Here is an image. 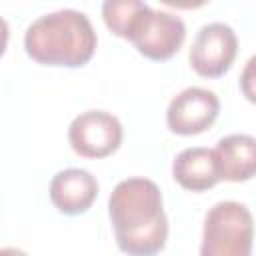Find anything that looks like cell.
I'll list each match as a JSON object with an SVG mask.
<instances>
[{"mask_svg":"<svg viewBox=\"0 0 256 256\" xmlns=\"http://www.w3.org/2000/svg\"><path fill=\"white\" fill-rule=\"evenodd\" d=\"M220 100L212 90L190 86L176 94L166 110V124L174 134L194 136L206 132L218 118Z\"/></svg>","mask_w":256,"mask_h":256,"instance_id":"obj_7","label":"cell"},{"mask_svg":"<svg viewBox=\"0 0 256 256\" xmlns=\"http://www.w3.org/2000/svg\"><path fill=\"white\" fill-rule=\"evenodd\" d=\"M50 200L58 212L68 216L84 214L98 196V180L82 168H66L50 180Z\"/></svg>","mask_w":256,"mask_h":256,"instance_id":"obj_8","label":"cell"},{"mask_svg":"<svg viewBox=\"0 0 256 256\" xmlns=\"http://www.w3.org/2000/svg\"><path fill=\"white\" fill-rule=\"evenodd\" d=\"M108 216L118 248L128 256H156L168 238L162 192L148 178H126L108 198Z\"/></svg>","mask_w":256,"mask_h":256,"instance_id":"obj_1","label":"cell"},{"mask_svg":"<svg viewBox=\"0 0 256 256\" xmlns=\"http://www.w3.org/2000/svg\"><path fill=\"white\" fill-rule=\"evenodd\" d=\"M254 240V218L250 210L234 200L216 202L202 228L200 256H250Z\"/></svg>","mask_w":256,"mask_h":256,"instance_id":"obj_3","label":"cell"},{"mask_svg":"<svg viewBox=\"0 0 256 256\" xmlns=\"http://www.w3.org/2000/svg\"><path fill=\"white\" fill-rule=\"evenodd\" d=\"M148 8V4L140 2V0H106L102 4V18L106 28L124 38L130 40L140 16L144 14V10Z\"/></svg>","mask_w":256,"mask_h":256,"instance_id":"obj_11","label":"cell"},{"mask_svg":"<svg viewBox=\"0 0 256 256\" xmlns=\"http://www.w3.org/2000/svg\"><path fill=\"white\" fill-rule=\"evenodd\" d=\"M174 180L190 192H204L220 182L216 154L210 148H186L172 162Z\"/></svg>","mask_w":256,"mask_h":256,"instance_id":"obj_10","label":"cell"},{"mask_svg":"<svg viewBox=\"0 0 256 256\" xmlns=\"http://www.w3.org/2000/svg\"><path fill=\"white\" fill-rule=\"evenodd\" d=\"M122 134V124L114 114L86 110L70 122L68 142L84 158H106L120 148Z\"/></svg>","mask_w":256,"mask_h":256,"instance_id":"obj_6","label":"cell"},{"mask_svg":"<svg viewBox=\"0 0 256 256\" xmlns=\"http://www.w3.org/2000/svg\"><path fill=\"white\" fill-rule=\"evenodd\" d=\"M0 256H28V254L24 250H20V248H2Z\"/></svg>","mask_w":256,"mask_h":256,"instance_id":"obj_13","label":"cell"},{"mask_svg":"<svg viewBox=\"0 0 256 256\" xmlns=\"http://www.w3.org/2000/svg\"><path fill=\"white\" fill-rule=\"evenodd\" d=\"M216 162L220 180L246 182L256 176V138L248 134H230L218 140Z\"/></svg>","mask_w":256,"mask_h":256,"instance_id":"obj_9","label":"cell"},{"mask_svg":"<svg viewBox=\"0 0 256 256\" xmlns=\"http://www.w3.org/2000/svg\"><path fill=\"white\" fill-rule=\"evenodd\" d=\"M240 90H242V96L250 104H256V54L250 56L248 62L242 68V74H240Z\"/></svg>","mask_w":256,"mask_h":256,"instance_id":"obj_12","label":"cell"},{"mask_svg":"<svg viewBox=\"0 0 256 256\" xmlns=\"http://www.w3.org/2000/svg\"><path fill=\"white\" fill-rule=\"evenodd\" d=\"M186 40V24L180 16L162 12V10H152L150 6L144 10L140 16L130 42L136 46V50L156 62L170 60L180 46Z\"/></svg>","mask_w":256,"mask_h":256,"instance_id":"obj_4","label":"cell"},{"mask_svg":"<svg viewBox=\"0 0 256 256\" xmlns=\"http://www.w3.org/2000/svg\"><path fill=\"white\" fill-rule=\"evenodd\" d=\"M96 32L84 12L64 8L36 18L24 34L26 54L44 66L80 68L96 52Z\"/></svg>","mask_w":256,"mask_h":256,"instance_id":"obj_2","label":"cell"},{"mask_svg":"<svg viewBox=\"0 0 256 256\" xmlns=\"http://www.w3.org/2000/svg\"><path fill=\"white\" fill-rule=\"evenodd\" d=\"M238 54L236 32L222 22L204 24L190 46V66L202 78H220L224 76Z\"/></svg>","mask_w":256,"mask_h":256,"instance_id":"obj_5","label":"cell"}]
</instances>
